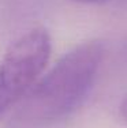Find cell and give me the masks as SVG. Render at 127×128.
<instances>
[{"mask_svg": "<svg viewBox=\"0 0 127 128\" xmlns=\"http://www.w3.org/2000/svg\"><path fill=\"white\" fill-rule=\"evenodd\" d=\"M104 59L100 41L82 42L64 54L15 105L10 128H44L70 116L90 93Z\"/></svg>", "mask_w": 127, "mask_h": 128, "instance_id": "1", "label": "cell"}, {"mask_svg": "<svg viewBox=\"0 0 127 128\" xmlns=\"http://www.w3.org/2000/svg\"><path fill=\"white\" fill-rule=\"evenodd\" d=\"M52 41L34 27L10 45L0 60V114L14 108L40 79L51 57Z\"/></svg>", "mask_w": 127, "mask_h": 128, "instance_id": "2", "label": "cell"}, {"mask_svg": "<svg viewBox=\"0 0 127 128\" xmlns=\"http://www.w3.org/2000/svg\"><path fill=\"white\" fill-rule=\"evenodd\" d=\"M82 4H107V3H116V2H127V0H74Z\"/></svg>", "mask_w": 127, "mask_h": 128, "instance_id": "3", "label": "cell"}, {"mask_svg": "<svg viewBox=\"0 0 127 128\" xmlns=\"http://www.w3.org/2000/svg\"><path fill=\"white\" fill-rule=\"evenodd\" d=\"M120 114H122V117L127 121V97L123 100L122 105H120Z\"/></svg>", "mask_w": 127, "mask_h": 128, "instance_id": "4", "label": "cell"}]
</instances>
